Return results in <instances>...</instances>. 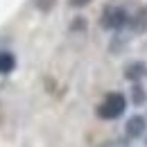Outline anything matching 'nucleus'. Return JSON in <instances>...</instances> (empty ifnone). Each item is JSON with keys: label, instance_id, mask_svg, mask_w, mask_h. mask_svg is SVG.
Listing matches in <instances>:
<instances>
[{"label": "nucleus", "instance_id": "nucleus-1", "mask_svg": "<svg viewBox=\"0 0 147 147\" xmlns=\"http://www.w3.org/2000/svg\"><path fill=\"white\" fill-rule=\"evenodd\" d=\"M125 107H127V102L120 93H109L104 97V102L97 107V115L104 118V120H115L125 113Z\"/></svg>", "mask_w": 147, "mask_h": 147}, {"label": "nucleus", "instance_id": "nucleus-2", "mask_svg": "<svg viewBox=\"0 0 147 147\" xmlns=\"http://www.w3.org/2000/svg\"><path fill=\"white\" fill-rule=\"evenodd\" d=\"M125 23H127V11L120 9V7H109V9L104 11V16H102V25H104L107 30H118V27H122Z\"/></svg>", "mask_w": 147, "mask_h": 147}, {"label": "nucleus", "instance_id": "nucleus-3", "mask_svg": "<svg viewBox=\"0 0 147 147\" xmlns=\"http://www.w3.org/2000/svg\"><path fill=\"white\" fill-rule=\"evenodd\" d=\"M145 118L143 115H134V118H129L127 122V134L131 138H136V136H140V134H145Z\"/></svg>", "mask_w": 147, "mask_h": 147}, {"label": "nucleus", "instance_id": "nucleus-4", "mask_svg": "<svg viewBox=\"0 0 147 147\" xmlns=\"http://www.w3.org/2000/svg\"><path fill=\"white\" fill-rule=\"evenodd\" d=\"M14 66H16V59L9 55V52H0V73L7 75L14 70Z\"/></svg>", "mask_w": 147, "mask_h": 147}, {"label": "nucleus", "instance_id": "nucleus-5", "mask_svg": "<svg viewBox=\"0 0 147 147\" xmlns=\"http://www.w3.org/2000/svg\"><path fill=\"white\" fill-rule=\"evenodd\" d=\"M136 30H147V9L140 11V18H136Z\"/></svg>", "mask_w": 147, "mask_h": 147}, {"label": "nucleus", "instance_id": "nucleus-6", "mask_svg": "<svg viewBox=\"0 0 147 147\" xmlns=\"http://www.w3.org/2000/svg\"><path fill=\"white\" fill-rule=\"evenodd\" d=\"M143 73V66H131V68H129V77H134V75H140Z\"/></svg>", "mask_w": 147, "mask_h": 147}, {"label": "nucleus", "instance_id": "nucleus-7", "mask_svg": "<svg viewBox=\"0 0 147 147\" xmlns=\"http://www.w3.org/2000/svg\"><path fill=\"white\" fill-rule=\"evenodd\" d=\"M52 2H55V0H38V7H41V9H45V11H48V9H50V7H52Z\"/></svg>", "mask_w": 147, "mask_h": 147}, {"label": "nucleus", "instance_id": "nucleus-8", "mask_svg": "<svg viewBox=\"0 0 147 147\" xmlns=\"http://www.w3.org/2000/svg\"><path fill=\"white\" fill-rule=\"evenodd\" d=\"M91 0H70V5L73 7H84V5H88Z\"/></svg>", "mask_w": 147, "mask_h": 147}]
</instances>
